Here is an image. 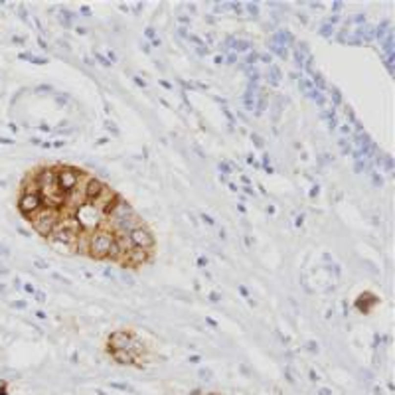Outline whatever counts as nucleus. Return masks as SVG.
<instances>
[{
  "label": "nucleus",
  "instance_id": "obj_6",
  "mask_svg": "<svg viewBox=\"0 0 395 395\" xmlns=\"http://www.w3.org/2000/svg\"><path fill=\"white\" fill-rule=\"evenodd\" d=\"M131 214H134L132 206L125 200V198L117 196V198H115V202H113V206H111V210H109V214L105 216V219L111 223V221H117V219L127 218V216H131Z\"/></svg>",
  "mask_w": 395,
  "mask_h": 395
},
{
  "label": "nucleus",
  "instance_id": "obj_19",
  "mask_svg": "<svg viewBox=\"0 0 395 395\" xmlns=\"http://www.w3.org/2000/svg\"><path fill=\"white\" fill-rule=\"evenodd\" d=\"M350 22H354V24H364V16H362V14H358V16H354Z\"/></svg>",
  "mask_w": 395,
  "mask_h": 395
},
{
  "label": "nucleus",
  "instance_id": "obj_15",
  "mask_svg": "<svg viewBox=\"0 0 395 395\" xmlns=\"http://www.w3.org/2000/svg\"><path fill=\"white\" fill-rule=\"evenodd\" d=\"M332 32H334V26H330V24L322 26V30H320V34H322V36H332Z\"/></svg>",
  "mask_w": 395,
  "mask_h": 395
},
{
  "label": "nucleus",
  "instance_id": "obj_14",
  "mask_svg": "<svg viewBox=\"0 0 395 395\" xmlns=\"http://www.w3.org/2000/svg\"><path fill=\"white\" fill-rule=\"evenodd\" d=\"M267 77L271 79L273 85H277V83L281 81V71H279V67H277V66H269V75H267Z\"/></svg>",
  "mask_w": 395,
  "mask_h": 395
},
{
  "label": "nucleus",
  "instance_id": "obj_12",
  "mask_svg": "<svg viewBox=\"0 0 395 395\" xmlns=\"http://www.w3.org/2000/svg\"><path fill=\"white\" fill-rule=\"evenodd\" d=\"M52 247L58 251V253H62V255H71L73 251H75V247L73 245H67V243H58V241H52Z\"/></svg>",
  "mask_w": 395,
  "mask_h": 395
},
{
  "label": "nucleus",
  "instance_id": "obj_9",
  "mask_svg": "<svg viewBox=\"0 0 395 395\" xmlns=\"http://www.w3.org/2000/svg\"><path fill=\"white\" fill-rule=\"evenodd\" d=\"M111 356H113V360H115L117 364H121V366H134V362H136V358L131 356V354L125 352V350H113Z\"/></svg>",
  "mask_w": 395,
  "mask_h": 395
},
{
  "label": "nucleus",
  "instance_id": "obj_11",
  "mask_svg": "<svg viewBox=\"0 0 395 395\" xmlns=\"http://www.w3.org/2000/svg\"><path fill=\"white\" fill-rule=\"evenodd\" d=\"M356 34L360 36V38H358L360 42H370V40H373V38H375V30H373V28H370V26H362V28H360Z\"/></svg>",
  "mask_w": 395,
  "mask_h": 395
},
{
  "label": "nucleus",
  "instance_id": "obj_1",
  "mask_svg": "<svg viewBox=\"0 0 395 395\" xmlns=\"http://www.w3.org/2000/svg\"><path fill=\"white\" fill-rule=\"evenodd\" d=\"M115 245V235L109 231H95L89 235L87 241V253L101 259V257H109L111 247Z\"/></svg>",
  "mask_w": 395,
  "mask_h": 395
},
{
  "label": "nucleus",
  "instance_id": "obj_24",
  "mask_svg": "<svg viewBox=\"0 0 395 395\" xmlns=\"http://www.w3.org/2000/svg\"><path fill=\"white\" fill-rule=\"evenodd\" d=\"M253 140H255V144H257V146H263V140H261V136L253 134Z\"/></svg>",
  "mask_w": 395,
  "mask_h": 395
},
{
  "label": "nucleus",
  "instance_id": "obj_22",
  "mask_svg": "<svg viewBox=\"0 0 395 395\" xmlns=\"http://www.w3.org/2000/svg\"><path fill=\"white\" fill-rule=\"evenodd\" d=\"M202 219H204V221H206V223H208V225H214V219H212V218H210V216H206V214H202Z\"/></svg>",
  "mask_w": 395,
  "mask_h": 395
},
{
  "label": "nucleus",
  "instance_id": "obj_4",
  "mask_svg": "<svg viewBox=\"0 0 395 395\" xmlns=\"http://www.w3.org/2000/svg\"><path fill=\"white\" fill-rule=\"evenodd\" d=\"M127 235H129L132 247H138V249H144V251H151L154 247V235L151 233V229H148L146 225H140V227L132 229Z\"/></svg>",
  "mask_w": 395,
  "mask_h": 395
},
{
  "label": "nucleus",
  "instance_id": "obj_26",
  "mask_svg": "<svg viewBox=\"0 0 395 395\" xmlns=\"http://www.w3.org/2000/svg\"><path fill=\"white\" fill-rule=\"evenodd\" d=\"M210 299H212L214 303H218V301H219V294H218V292H212V294H210Z\"/></svg>",
  "mask_w": 395,
  "mask_h": 395
},
{
  "label": "nucleus",
  "instance_id": "obj_30",
  "mask_svg": "<svg viewBox=\"0 0 395 395\" xmlns=\"http://www.w3.org/2000/svg\"><path fill=\"white\" fill-rule=\"evenodd\" d=\"M216 64H223V56H216Z\"/></svg>",
  "mask_w": 395,
  "mask_h": 395
},
{
  "label": "nucleus",
  "instance_id": "obj_27",
  "mask_svg": "<svg viewBox=\"0 0 395 395\" xmlns=\"http://www.w3.org/2000/svg\"><path fill=\"white\" fill-rule=\"evenodd\" d=\"M308 350H312V352H316L318 350V346L314 344V342H308Z\"/></svg>",
  "mask_w": 395,
  "mask_h": 395
},
{
  "label": "nucleus",
  "instance_id": "obj_18",
  "mask_svg": "<svg viewBox=\"0 0 395 395\" xmlns=\"http://www.w3.org/2000/svg\"><path fill=\"white\" fill-rule=\"evenodd\" d=\"M219 170H223L225 174H229V172H231V168H229V164H227V162H219Z\"/></svg>",
  "mask_w": 395,
  "mask_h": 395
},
{
  "label": "nucleus",
  "instance_id": "obj_8",
  "mask_svg": "<svg viewBox=\"0 0 395 395\" xmlns=\"http://www.w3.org/2000/svg\"><path fill=\"white\" fill-rule=\"evenodd\" d=\"M121 261H123V265H129V267H140L142 263L148 261V251L138 249V247H132V249Z\"/></svg>",
  "mask_w": 395,
  "mask_h": 395
},
{
  "label": "nucleus",
  "instance_id": "obj_21",
  "mask_svg": "<svg viewBox=\"0 0 395 395\" xmlns=\"http://www.w3.org/2000/svg\"><path fill=\"white\" fill-rule=\"evenodd\" d=\"M36 299H38V303H45V294L44 292H36Z\"/></svg>",
  "mask_w": 395,
  "mask_h": 395
},
{
  "label": "nucleus",
  "instance_id": "obj_17",
  "mask_svg": "<svg viewBox=\"0 0 395 395\" xmlns=\"http://www.w3.org/2000/svg\"><path fill=\"white\" fill-rule=\"evenodd\" d=\"M257 60H261V62H265V64H271V56H269V54H259Z\"/></svg>",
  "mask_w": 395,
  "mask_h": 395
},
{
  "label": "nucleus",
  "instance_id": "obj_7",
  "mask_svg": "<svg viewBox=\"0 0 395 395\" xmlns=\"http://www.w3.org/2000/svg\"><path fill=\"white\" fill-rule=\"evenodd\" d=\"M18 208L30 219L38 210H42V198L38 194H22L20 196V202H18Z\"/></svg>",
  "mask_w": 395,
  "mask_h": 395
},
{
  "label": "nucleus",
  "instance_id": "obj_16",
  "mask_svg": "<svg viewBox=\"0 0 395 395\" xmlns=\"http://www.w3.org/2000/svg\"><path fill=\"white\" fill-rule=\"evenodd\" d=\"M95 58H97V60H99V62H101V64H103V66H111V62H109V60H105V58H103V56H101V54H99V52H95Z\"/></svg>",
  "mask_w": 395,
  "mask_h": 395
},
{
  "label": "nucleus",
  "instance_id": "obj_25",
  "mask_svg": "<svg viewBox=\"0 0 395 395\" xmlns=\"http://www.w3.org/2000/svg\"><path fill=\"white\" fill-rule=\"evenodd\" d=\"M318 395H332V391H330V389H324V387H322V389H318Z\"/></svg>",
  "mask_w": 395,
  "mask_h": 395
},
{
  "label": "nucleus",
  "instance_id": "obj_29",
  "mask_svg": "<svg viewBox=\"0 0 395 395\" xmlns=\"http://www.w3.org/2000/svg\"><path fill=\"white\" fill-rule=\"evenodd\" d=\"M146 36H148V38H154V30L148 28V30H146Z\"/></svg>",
  "mask_w": 395,
  "mask_h": 395
},
{
  "label": "nucleus",
  "instance_id": "obj_5",
  "mask_svg": "<svg viewBox=\"0 0 395 395\" xmlns=\"http://www.w3.org/2000/svg\"><path fill=\"white\" fill-rule=\"evenodd\" d=\"M79 176L81 172H77L75 168H69V166H64L62 170H58V186L64 194L71 192L77 184H79Z\"/></svg>",
  "mask_w": 395,
  "mask_h": 395
},
{
  "label": "nucleus",
  "instance_id": "obj_20",
  "mask_svg": "<svg viewBox=\"0 0 395 395\" xmlns=\"http://www.w3.org/2000/svg\"><path fill=\"white\" fill-rule=\"evenodd\" d=\"M245 8L249 10L251 14H255V16H257V6H255V4H245Z\"/></svg>",
  "mask_w": 395,
  "mask_h": 395
},
{
  "label": "nucleus",
  "instance_id": "obj_23",
  "mask_svg": "<svg viewBox=\"0 0 395 395\" xmlns=\"http://www.w3.org/2000/svg\"><path fill=\"white\" fill-rule=\"evenodd\" d=\"M200 375H202V377H206V379H210V377H212V373H210L208 370H200Z\"/></svg>",
  "mask_w": 395,
  "mask_h": 395
},
{
  "label": "nucleus",
  "instance_id": "obj_13",
  "mask_svg": "<svg viewBox=\"0 0 395 395\" xmlns=\"http://www.w3.org/2000/svg\"><path fill=\"white\" fill-rule=\"evenodd\" d=\"M249 47H251V44L245 42V40H233L231 42V49H235V52H247Z\"/></svg>",
  "mask_w": 395,
  "mask_h": 395
},
{
  "label": "nucleus",
  "instance_id": "obj_2",
  "mask_svg": "<svg viewBox=\"0 0 395 395\" xmlns=\"http://www.w3.org/2000/svg\"><path fill=\"white\" fill-rule=\"evenodd\" d=\"M30 219H32L30 223H34V229H36L40 235H44V237L47 239L60 218H58L56 208H44V206H42V210H38Z\"/></svg>",
  "mask_w": 395,
  "mask_h": 395
},
{
  "label": "nucleus",
  "instance_id": "obj_32",
  "mask_svg": "<svg viewBox=\"0 0 395 395\" xmlns=\"http://www.w3.org/2000/svg\"><path fill=\"white\" fill-rule=\"evenodd\" d=\"M36 316H38L40 320H44V318H45V314H44V312H36Z\"/></svg>",
  "mask_w": 395,
  "mask_h": 395
},
{
  "label": "nucleus",
  "instance_id": "obj_31",
  "mask_svg": "<svg viewBox=\"0 0 395 395\" xmlns=\"http://www.w3.org/2000/svg\"><path fill=\"white\" fill-rule=\"evenodd\" d=\"M26 290H28V292H32V294H34V292H36V288H34V286H30V285H28V286H26Z\"/></svg>",
  "mask_w": 395,
  "mask_h": 395
},
{
  "label": "nucleus",
  "instance_id": "obj_10",
  "mask_svg": "<svg viewBox=\"0 0 395 395\" xmlns=\"http://www.w3.org/2000/svg\"><path fill=\"white\" fill-rule=\"evenodd\" d=\"M299 87H301V91H303V93H307L308 97H310V95H312V91L316 89V87H314V83H312V79H308V77H305V75H301V77H299Z\"/></svg>",
  "mask_w": 395,
  "mask_h": 395
},
{
  "label": "nucleus",
  "instance_id": "obj_3",
  "mask_svg": "<svg viewBox=\"0 0 395 395\" xmlns=\"http://www.w3.org/2000/svg\"><path fill=\"white\" fill-rule=\"evenodd\" d=\"M105 216L99 212L95 206H91V204H81L79 208H77V223H79V227H81V231H91V229H95L99 223H101V219H103Z\"/></svg>",
  "mask_w": 395,
  "mask_h": 395
},
{
  "label": "nucleus",
  "instance_id": "obj_28",
  "mask_svg": "<svg viewBox=\"0 0 395 395\" xmlns=\"http://www.w3.org/2000/svg\"><path fill=\"white\" fill-rule=\"evenodd\" d=\"M36 265H38L40 269H47V265H45L44 261H40V259H36Z\"/></svg>",
  "mask_w": 395,
  "mask_h": 395
}]
</instances>
